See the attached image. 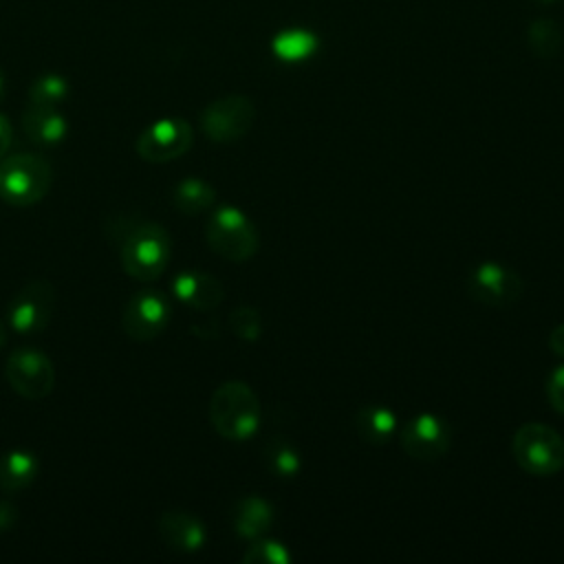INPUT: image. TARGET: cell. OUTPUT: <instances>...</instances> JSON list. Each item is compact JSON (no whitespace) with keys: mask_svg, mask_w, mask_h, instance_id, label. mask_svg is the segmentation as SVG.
Segmentation results:
<instances>
[{"mask_svg":"<svg viewBox=\"0 0 564 564\" xmlns=\"http://www.w3.org/2000/svg\"><path fill=\"white\" fill-rule=\"evenodd\" d=\"M172 291L176 300L196 308V311H212L223 302L225 289L218 278L203 273V271H183L174 278Z\"/></svg>","mask_w":564,"mask_h":564,"instance_id":"14","label":"cell"},{"mask_svg":"<svg viewBox=\"0 0 564 564\" xmlns=\"http://www.w3.org/2000/svg\"><path fill=\"white\" fill-rule=\"evenodd\" d=\"M242 562H247V564H286V562H291V553L278 540H258L245 551Z\"/></svg>","mask_w":564,"mask_h":564,"instance_id":"24","label":"cell"},{"mask_svg":"<svg viewBox=\"0 0 564 564\" xmlns=\"http://www.w3.org/2000/svg\"><path fill=\"white\" fill-rule=\"evenodd\" d=\"M546 399L553 410L564 414V366L553 368L546 379Z\"/></svg>","mask_w":564,"mask_h":564,"instance_id":"26","label":"cell"},{"mask_svg":"<svg viewBox=\"0 0 564 564\" xmlns=\"http://www.w3.org/2000/svg\"><path fill=\"white\" fill-rule=\"evenodd\" d=\"M22 130L35 145H57L68 134V123L57 108L29 104L22 112Z\"/></svg>","mask_w":564,"mask_h":564,"instance_id":"15","label":"cell"},{"mask_svg":"<svg viewBox=\"0 0 564 564\" xmlns=\"http://www.w3.org/2000/svg\"><path fill=\"white\" fill-rule=\"evenodd\" d=\"M172 200H174L178 212H183L187 216H194V214L207 212L214 205L216 192H214V187L207 181L192 176V178H183L174 187Z\"/></svg>","mask_w":564,"mask_h":564,"instance_id":"20","label":"cell"},{"mask_svg":"<svg viewBox=\"0 0 564 564\" xmlns=\"http://www.w3.org/2000/svg\"><path fill=\"white\" fill-rule=\"evenodd\" d=\"M55 308V286L46 280L26 282L9 304V326L20 335L42 333Z\"/></svg>","mask_w":564,"mask_h":564,"instance_id":"9","label":"cell"},{"mask_svg":"<svg viewBox=\"0 0 564 564\" xmlns=\"http://www.w3.org/2000/svg\"><path fill=\"white\" fill-rule=\"evenodd\" d=\"M229 328L238 339L256 341L262 333V317L251 306H238L229 313Z\"/></svg>","mask_w":564,"mask_h":564,"instance_id":"23","label":"cell"},{"mask_svg":"<svg viewBox=\"0 0 564 564\" xmlns=\"http://www.w3.org/2000/svg\"><path fill=\"white\" fill-rule=\"evenodd\" d=\"M37 476V458L24 449H11L0 456V491L18 494Z\"/></svg>","mask_w":564,"mask_h":564,"instance_id":"16","label":"cell"},{"mask_svg":"<svg viewBox=\"0 0 564 564\" xmlns=\"http://www.w3.org/2000/svg\"><path fill=\"white\" fill-rule=\"evenodd\" d=\"M68 97V82L57 73H46L29 86V104L57 108Z\"/></svg>","mask_w":564,"mask_h":564,"instance_id":"22","label":"cell"},{"mask_svg":"<svg viewBox=\"0 0 564 564\" xmlns=\"http://www.w3.org/2000/svg\"><path fill=\"white\" fill-rule=\"evenodd\" d=\"M13 141V126L7 115L0 112V161L7 156V150L11 148Z\"/></svg>","mask_w":564,"mask_h":564,"instance_id":"27","label":"cell"},{"mask_svg":"<svg viewBox=\"0 0 564 564\" xmlns=\"http://www.w3.org/2000/svg\"><path fill=\"white\" fill-rule=\"evenodd\" d=\"M7 344V326H4V322L0 319V348Z\"/></svg>","mask_w":564,"mask_h":564,"instance_id":"30","label":"cell"},{"mask_svg":"<svg viewBox=\"0 0 564 564\" xmlns=\"http://www.w3.org/2000/svg\"><path fill=\"white\" fill-rule=\"evenodd\" d=\"M4 377L13 392L29 401H37L53 392L55 366L37 348H18L7 357Z\"/></svg>","mask_w":564,"mask_h":564,"instance_id":"7","label":"cell"},{"mask_svg":"<svg viewBox=\"0 0 564 564\" xmlns=\"http://www.w3.org/2000/svg\"><path fill=\"white\" fill-rule=\"evenodd\" d=\"M156 527L163 544L181 553L200 551L207 540L203 522L187 511H165L161 513Z\"/></svg>","mask_w":564,"mask_h":564,"instance_id":"13","label":"cell"},{"mask_svg":"<svg viewBox=\"0 0 564 564\" xmlns=\"http://www.w3.org/2000/svg\"><path fill=\"white\" fill-rule=\"evenodd\" d=\"M527 44L538 59H555L564 46L560 24L551 18L531 20L527 26Z\"/></svg>","mask_w":564,"mask_h":564,"instance_id":"19","label":"cell"},{"mask_svg":"<svg viewBox=\"0 0 564 564\" xmlns=\"http://www.w3.org/2000/svg\"><path fill=\"white\" fill-rule=\"evenodd\" d=\"M170 315V300L161 291L145 289L126 302L121 313V328L134 341H150L165 330Z\"/></svg>","mask_w":564,"mask_h":564,"instance_id":"10","label":"cell"},{"mask_svg":"<svg viewBox=\"0 0 564 564\" xmlns=\"http://www.w3.org/2000/svg\"><path fill=\"white\" fill-rule=\"evenodd\" d=\"M53 185V167L37 154H11L0 161V198L13 207L40 203Z\"/></svg>","mask_w":564,"mask_h":564,"instance_id":"3","label":"cell"},{"mask_svg":"<svg viewBox=\"0 0 564 564\" xmlns=\"http://www.w3.org/2000/svg\"><path fill=\"white\" fill-rule=\"evenodd\" d=\"M535 2H540V4H553V2H557V0H535Z\"/></svg>","mask_w":564,"mask_h":564,"instance_id":"32","label":"cell"},{"mask_svg":"<svg viewBox=\"0 0 564 564\" xmlns=\"http://www.w3.org/2000/svg\"><path fill=\"white\" fill-rule=\"evenodd\" d=\"M357 432L366 443H386L397 430V416L381 405H366L355 419Z\"/></svg>","mask_w":564,"mask_h":564,"instance_id":"21","label":"cell"},{"mask_svg":"<svg viewBox=\"0 0 564 564\" xmlns=\"http://www.w3.org/2000/svg\"><path fill=\"white\" fill-rule=\"evenodd\" d=\"M15 518H18V509H15L11 502L2 500V502H0V531L11 529L13 522H15Z\"/></svg>","mask_w":564,"mask_h":564,"instance_id":"28","label":"cell"},{"mask_svg":"<svg viewBox=\"0 0 564 564\" xmlns=\"http://www.w3.org/2000/svg\"><path fill=\"white\" fill-rule=\"evenodd\" d=\"M549 348H551L555 355L564 357V324H560L557 328L551 330V335H549Z\"/></svg>","mask_w":564,"mask_h":564,"instance_id":"29","label":"cell"},{"mask_svg":"<svg viewBox=\"0 0 564 564\" xmlns=\"http://www.w3.org/2000/svg\"><path fill=\"white\" fill-rule=\"evenodd\" d=\"M194 143L192 126L181 117L150 123L137 139V154L148 163H167L183 156Z\"/></svg>","mask_w":564,"mask_h":564,"instance_id":"8","label":"cell"},{"mask_svg":"<svg viewBox=\"0 0 564 564\" xmlns=\"http://www.w3.org/2000/svg\"><path fill=\"white\" fill-rule=\"evenodd\" d=\"M205 238L212 251L231 262H245L258 251V231L253 223L231 205H223L209 216Z\"/></svg>","mask_w":564,"mask_h":564,"instance_id":"5","label":"cell"},{"mask_svg":"<svg viewBox=\"0 0 564 564\" xmlns=\"http://www.w3.org/2000/svg\"><path fill=\"white\" fill-rule=\"evenodd\" d=\"M2 93H4V77H2V73H0V97H2Z\"/></svg>","mask_w":564,"mask_h":564,"instance_id":"31","label":"cell"},{"mask_svg":"<svg viewBox=\"0 0 564 564\" xmlns=\"http://www.w3.org/2000/svg\"><path fill=\"white\" fill-rule=\"evenodd\" d=\"M467 289L474 300L480 304L502 308L520 300L522 295V280L516 271L498 262H482L478 264L467 282Z\"/></svg>","mask_w":564,"mask_h":564,"instance_id":"11","label":"cell"},{"mask_svg":"<svg viewBox=\"0 0 564 564\" xmlns=\"http://www.w3.org/2000/svg\"><path fill=\"white\" fill-rule=\"evenodd\" d=\"M516 463L531 476H553L564 467V438L544 423H524L511 441Z\"/></svg>","mask_w":564,"mask_h":564,"instance_id":"4","label":"cell"},{"mask_svg":"<svg viewBox=\"0 0 564 564\" xmlns=\"http://www.w3.org/2000/svg\"><path fill=\"white\" fill-rule=\"evenodd\" d=\"M269 463H271V469L282 476V478H291L297 474L300 469V456L297 452L284 443V441H275L271 443V449H269Z\"/></svg>","mask_w":564,"mask_h":564,"instance_id":"25","label":"cell"},{"mask_svg":"<svg viewBox=\"0 0 564 564\" xmlns=\"http://www.w3.org/2000/svg\"><path fill=\"white\" fill-rule=\"evenodd\" d=\"M212 427L227 441H247L260 423V401L249 383L225 381L209 399Z\"/></svg>","mask_w":564,"mask_h":564,"instance_id":"2","label":"cell"},{"mask_svg":"<svg viewBox=\"0 0 564 564\" xmlns=\"http://www.w3.org/2000/svg\"><path fill=\"white\" fill-rule=\"evenodd\" d=\"M256 121V106L247 95H225L207 104L200 112V128L214 143L242 139Z\"/></svg>","mask_w":564,"mask_h":564,"instance_id":"6","label":"cell"},{"mask_svg":"<svg viewBox=\"0 0 564 564\" xmlns=\"http://www.w3.org/2000/svg\"><path fill=\"white\" fill-rule=\"evenodd\" d=\"M170 258L172 238L163 225L141 220L123 231L119 242V262L130 278L152 282L165 271Z\"/></svg>","mask_w":564,"mask_h":564,"instance_id":"1","label":"cell"},{"mask_svg":"<svg viewBox=\"0 0 564 564\" xmlns=\"http://www.w3.org/2000/svg\"><path fill=\"white\" fill-rule=\"evenodd\" d=\"M319 40L306 29H286L271 40V51L282 62H304L315 55Z\"/></svg>","mask_w":564,"mask_h":564,"instance_id":"18","label":"cell"},{"mask_svg":"<svg viewBox=\"0 0 564 564\" xmlns=\"http://www.w3.org/2000/svg\"><path fill=\"white\" fill-rule=\"evenodd\" d=\"M273 522L271 505L258 496H245L234 513V527L236 533L247 540H258L269 531Z\"/></svg>","mask_w":564,"mask_h":564,"instance_id":"17","label":"cell"},{"mask_svg":"<svg viewBox=\"0 0 564 564\" xmlns=\"http://www.w3.org/2000/svg\"><path fill=\"white\" fill-rule=\"evenodd\" d=\"M399 441L408 456L416 460H436L449 449V427L436 414L423 412L401 427Z\"/></svg>","mask_w":564,"mask_h":564,"instance_id":"12","label":"cell"}]
</instances>
